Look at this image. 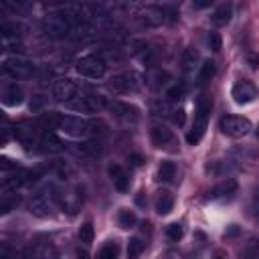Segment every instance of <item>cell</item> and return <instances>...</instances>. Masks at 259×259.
Listing matches in <instances>:
<instances>
[{"label": "cell", "instance_id": "8992f818", "mask_svg": "<svg viewBox=\"0 0 259 259\" xmlns=\"http://www.w3.org/2000/svg\"><path fill=\"white\" fill-rule=\"evenodd\" d=\"M221 132L229 138H243L251 132V121L243 115H225L219 123Z\"/></svg>", "mask_w": 259, "mask_h": 259}, {"label": "cell", "instance_id": "5b68a950", "mask_svg": "<svg viewBox=\"0 0 259 259\" xmlns=\"http://www.w3.org/2000/svg\"><path fill=\"white\" fill-rule=\"evenodd\" d=\"M206 119H208V101H206V97L202 95V97L198 99V103H196L194 121H192V127H190V132H188V136H186L188 144L200 142V138H202V134H204V130H206Z\"/></svg>", "mask_w": 259, "mask_h": 259}, {"label": "cell", "instance_id": "7c38bea8", "mask_svg": "<svg viewBox=\"0 0 259 259\" xmlns=\"http://www.w3.org/2000/svg\"><path fill=\"white\" fill-rule=\"evenodd\" d=\"M53 95H55L57 101L69 103L73 97H77V85L71 79H59L53 87Z\"/></svg>", "mask_w": 259, "mask_h": 259}, {"label": "cell", "instance_id": "f546056e", "mask_svg": "<svg viewBox=\"0 0 259 259\" xmlns=\"http://www.w3.org/2000/svg\"><path fill=\"white\" fill-rule=\"evenodd\" d=\"M117 253H119L117 243H107V245H103V247H101L99 257H101V259H113V257H117Z\"/></svg>", "mask_w": 259, "mask_h": 259}, {"label": "cell", "instance_id": "e0dca14e", "mask_svg": "<svg viewBox=\"0 0 259 259\" xmlns=\"http://www.w3.org/2000/svg\"><path fill=\"white\" fill-rule=\"evenodd\" d=\"M38 146H40V152H49V154L63 150V142L55 134H51V132H47V134H42L38 138Z\"/></svg>", "mask_w": 259, "mask_h": 259}, {"label": "cell", "instance_id": "d590c367", "mask_svg": "<svg viewBox=\"0 0 259 259\" xmlns=\"http://www.w3.org/2000/svg\"><path fill=\"white\" fill-rule=\"evenodd\" d=\"M47 101H45V97L42 95H36V97H32V101H30V111H40L42 109V105H45Z\"/></svg>", "mask_w": 259, "mask_h": 259}, {"label": "cell", "instance_id": "b9f144b4", "mask_svg": "<svg viewBox=\"0 0 259 259\" xmlns=\"http://www.w3.org/2000/svg\"><path fill=\"white\" fill-rule=\"evenodd\" d=\"M49 2H53V4H67V2H71V0H49Z\"/></svg>", "mask_w": 259, "mask_h": 259}, {"label": "cell", "instance_id": "4fadbf2b", "mask_svg": "<svg viewBox=\"0 0 259 259\" xmlns=\"http://www.w3.org/2000/svg\"><path fill=\"white\" fill-rule=\"evenodd\" d=\"M107 107L117 115V117H121V119H125V121H134V119H138V107L136 105H130V103H121V101H113V103H107Z\"/></svg>", "mask_w": 259, "mask_h": 259}, {"label": "cell", "instance_id": "30bf717a", "mask_svg": "<svg viewBox=\"0 0 259 259\" xmlns=\"http://www.w3.org/2000/svg\"><path fill=\"white\" fill-rule=\"evenodd\" d=\"M231 95H233L235 103L245 105V103H251V101L257 97V87H255L251 81H245V79H243V81H237V83L233 85Z\"/></svg>", "mask_w": 259, "mask_h": 259}, {"label": "cell", "instance_id": "9c48e42d", "mask_svg": "<svg viewBox=\"0 0 259 259\" xmlns=\"http://www.w3.org/2000/svg\"><path fill=\"white\" fill-rule=\"evenodd\" d=\"M67 105H69L71 109H75V111L93 113V111H99V109L107 107V101H105V97H101V95H81V97H73Z\"/></svg>", "mask_w": 259, "mask_h": 259}, {"label": "cell", "instance_id": "484cf974", "mask_svg": "<svg viewBox=\"0 0 259 259\" xmlns=\"http://www.w3.org/2000/svg\"><path fill=\"white\" fill-rule=\"evenodd\" d=\"M99 152H101V146L95 142H85L77 148V154H81V156H99Z\"/></svg>", "mask_w": 259, "mask_h": 259}, {"label": "cell", "instance_id": "60d3db41", "mask_svg": "<svg viewBox=\"0 0 259 259\" xmlns=\"http://www.w3.org/2000/svg\"><path fill=\"white\" fill-rule=\"evenodd\" d=\"M132 160H134V164H136V166H140V164H142V158H140V156H132Z\"/></svg>", "mask_w": 259, "mask_h": 259}, {"label": "cell", "instance_id": "2e32d148", "mask_svg": "<svg viewBox=\"0 0 259 259\" xmlns=\"http://www.w3.org/2000/svg\"><path fill=\"white\" fill-rule=\"evenodd\" d=\"M109 176H111V180H113V186H115L119 192H125V190H127V186H130V176H127V172H125L121 166H117V164L109 166Z\"/></svg>", "mask_w": 259, "mask_h": 259}, {"label": "cell", "instance_id": "83f0119b", "mask_svg": "<svg viewBox=\"0 0 259 259\" xmlns=\"http://www.w3.org/2000/svg\"><path fill=\"white\" fill-rule=\"evenodd\" d=\"M0 32H2V36H4V38L18 36V34H20V24H16V22H2Z\"/></svg>", "mask_w": 259, "mask_h": 259}, {"label": "cell", "instance_id": "6da1fadb", "mask_svg": "<svg viewBox=\"0 0 259 259\" xmlns=\"http://www.w3.org/2000/svg\"><path fill=\"white\" fill-rule=\"evenodd\" d=\"M63 134L67 136H73V138H81V136H87V134H103L107 130L105 121L103 119H85V117H79V115H61V121H59V127Z\"/></svg>", "mask_w": 259, "mask_h": 259}, {"label": "cell", "instance_id": "7402d4cb", "mask_svg": "<svg viewBox=\"0 0 259 259\" xmlns=\"http://www.w3.org/2000/svg\"><path fill=\"white\" fill-rule=\"evenodd\" d=\"M81 190L77 188L75 192H69L65 198H63V206L69 210V212H77V208L81 206V202H83V194H79Z\"/></svg>", "mask_w": 259, "mask_h": 259}, {"label": "cell", "instance_id": "836d02e7", "mask_svg": "<svg viewBox=\"0 0 259 259\" xmlns=\"http://www.w3.org/2000/svg\"><path fill=\"white\" fill-rule=\"evenodd\" d=\"M170 111V107H168V101H162V99H158L156 103H154V113L156 115H166Z\"/></svg>", "mask_w": 259, "mask_h": 259}, {"label": "cell", "instance_id": "603a6c76", "mask_svg": "<svg viewBox=\"0 0 259 259\" xmlns=\"http://www.w3.org/2000/svg\"><path fill=\"white\" fill-rule=\"evenodd\" d=\"M174 176H176V166L172 162H162L160 168H158V180L160 182H170V180H174Z\"/></svg>", "mask_w": 259, "mask_h": 259}, {"label": "cell", "instance_id": "5bb4252c", "mask_svg": "<svg viewBox=\"0 0 259 259\" xmlns=\"http://www.w3.org/2000/svg\"><path fill=\"white\" fill-rule=\"evenodd\" d=\"M2 103L8 105V107H14V105H20L22 103V89L16 85V83H10L2 89Z\"/></svg>", "mask_w": 259, "mask_h": 259}, {"label": "cell", "instance_id": "7bdbcfd3", "mask_svg": "<svg viewBox=\"0 0 259 259\" xmlns=\"http://www.w3.org/2000/svg\"><path fill=\"white\" fill-rule=\"evenodd\" d=\"M255 134H257V138H259V125H257V130H255Z\"/></svg>", "mask_w": 259, "mask_h": 259}, {"label": "cell", "instance_id": "1f68e13d", "mask_svg": "<svg viewBox=\"0 0 259 259\" xmlns=\"http://www.w3.org/2000/svg\"><path fill=\"white\" fill-rule=\"evenodd\" d=\"M182 225H178V223H172V225H168L166 227V235H168V239H172V241H178L180 237H182Z\"/></svg>", "mask_w": 259, "mask_h": 259}, {"label": "cell", "instance_id": "74e56055", "mask_svg": "<svg viewBox=\"0 0 259 259\" xmlns=\"http://www.w3.org/2000/svg\"><path fill=\"white\" fill-rule=\"evenodd\" d=\"M247 65L251 69H259V55L257 53H247Z\"/></svg>", "mask_w": 259, "mask_h": 259}, {"label": "cell", "instance_id": "cb8c5ba5", "mask_svg": "<svg viewBox=\"0 0 259 259\" xmlns=\"http://www.w3.org/2000/svg\"><path fill=\"white\" fill-rule=\"evenodd\" d=\"M214 75V63L212 61H202V65L198 67V81L200 83H206L210 81Z\"/></svg>", "mask_w": 259, "mask_h": 259}, {"label": "cell", "instance_id": "8fae6325", "mask_svg": "<svg viewBox=\"0 0 259 259\" xmlns=\"http://www.w3.org/2000/svg\"><path fill=\"white\" fill-rule=\"evenodd\" d=\"M109 89L115 93H130L138 89V77L134 73H119L109 81Z\"/></svg>", "mask_w": 259, "mask_h": 259}, {"label": "cell", "instance_id": "f35d334b", "mask_svg": "<svg viewBox=\"0 0 259 259\" xmlns=\"http://www.w3.org/2000/svg\"><path fill=\"white\" fill-rule=\"evenodd\" d=\"M192 4H194V8H206L212 4V0H192Z\"/></svg>", "mask_w": 259, "mask_h": 259}, {"label": "cell", "instance_id": "ab89813d", "mask_svg": "<svg viewBox=\"0 0 259 259\" xmlns=\"http://www.w3.org/2000/svg\"><path fill=\"white\" fill-rule=\"evenodd\" d=\"M174 113H176V115H174V121H176V123H182V121H184V111L178 109V111H174Z\"/></svg>", "mask_w": 259, "mask_h": 259}, {"label": "cell", "instance_id": "277c9868", "mask_svg": "<svg viewBox=\"0 0 259 259\" xmlns=\"http://www.w3.org/2000/svg\"><path fill=\"white\" fill-rule=\"evenodd\" d=\"M57 198H59V194H55L53 188L38 190L30 200V212L36 217H49L57 206Z\"/></svg>", "mask_w": 259, "mask_h": 259}, {"label": "cell", "instance_id": "ba28073f", "mask_svg": "<svg viewBox=\"0 0 259 259\" xmlns=\"http://www.w3.org/2000/svg\"><path fill=\"white\" fill-rule=\"evenodd\" d=\"M4 73H8L12 79H26L34 73V65L24 57H8L4 61Z\"/></svg>", "mask_w": 259, "mask_h": 259}, {"label": "cell", "instance_id": "9a60e30c", "mask_svg": "<svg viewBox=\"0 0 259 259\" xmlns=\"http://www.w3.org/2000/svg\"><path fill=\"white\" fill-rule=\"evenodd\" d=\"M150 138H152V144H154V146H158V148H166V146H170V144L174 142L172 132H170L168 127H162V125L152 127Z\"/></svg>", "mask_w": 259, "mask_h": 259}, {"label": "cell", "instance_id": "d6986e66", "mask_svg": "<svg viewBox=\"0 0 259 259\" xmlns=\"http://www.w3.org/2000/svg\"><path fill=\"white\" fill-rule=\"evenodd\" d=\"M172 206H174L172 194H170L168 190L158 192V196H156V212H158V214H168V212L172 210Z\"/></svg>", "mask_w": 259, "mask_h": 259}, {"label": "cell", "instance_id": "d4e9b609", "mask_svg": "<svg viewBox=\"0 0 259 259\" xmlns=\"http://www.w3.org/2000/svg\"><path fill=\"white\" fill-rule=\"evenodd\" d=\"M117 221H119V227H121V229H130V227L136 225V214H134V210L121 208L119 214H117Z\"/></svg>", "mask_w": 259, "mask_h": 259}, {"label": "cell", "instance_id": "4316f807", "mask_svg": "<svg viewBox=\"0 0 259 259\" xmlns=\"http://www.w3.org/2000/svg\"><path fill=\"white\" fill-rule=\"evenodd\" d=\"M2 4L10 12H24V10H28V0H2Z\"/></svg>", "mask_w": 259, "mask_h": 259}, {"label": "cell", "instance_id": "3957f363", "mask_svg": "<svg viewBox=\"0 0 259 259\" xmlns=\"http://www.w3.org/2000/svg\"><path fill=\"white\" fill-rule=\"evenodd\" d=\"M172 20H176V10L168 6H146L140 14V22L144 26H160Z\"/></svg>", "mask_w": 259, "mask_h": 259}, {"label": "cell", "instance_id": "44dd1931", "mask_svg": "<svg viewBox=\"0 0 259 259\" xmlns=\"http://www.w3.org/2000/svg\"><path fill=\"white\" fill-rule=\"evenodd\" d=\"M235 190H237V182H235V180H225V182H221L219 186H214V188L208 192V196H210V198H223V196L235 194Z\"/></svg>", "mask_w": 259, "mask_h": 259}, {"label": "cell", "instance_id": "8d00e7d4", "mask_svg": "<svg viewBox=\"0 0 259 259\" xmlns=\"http://www.w3.org/2000/svg\"><path fill=\"white\" fill-rule=\"evenodd\" d=\"M206 40H208V47H210L212 51H219V49H221V36H219L217 32H210Z\"/></svg>", "mask_w": 259, "mask_h": 259}, {"label": "cell", "instance_id": "4dcf8cb0", "mask_svg": "<svg viewBox=\"0 0 259 259\" xmlns=\"http://www.w3.org/2000/svg\"><path fill=\"white\" fill-rule=\"evenodd\" d=\"M142 251H144V243L138 237L130 239V243H127V255L130 257H138V255H142Z\"/></svg>", "mask_w": 259, "mask_h": 259}, {"label": "cell", "instance_id": "7a4b0ae2", "mask_svg": "<svg viewBox=\"0 0 259 259\" xmlns=\"http://www.w3.org/2000/svg\"><path fill=\"white\" fill-rule=\"evenodd\" d=\"M71 16L63 14V12H55V14H47L42 18V32L51 38H63L71 32Z\"/></svg>", "mask_w": 259, "mask_h": 259}, {"label": "cell", "instance_id": "ffe728a7", "mask_svg": "<svg viewBox=\"0 0 259 259\" xmlns=\"http://www.w3.org/2000/svg\"><path fill=\"white\" fill-rule=\"evenodd\" d=\"M231 4H227V2H223L214 12H212V16H210V20H212V24L214 26H225L229 20H231Z\"/></svg>", "mask_w": 259, "mask_h": 259}, {"label": "cell", "instance_id": "ac0fdd59", "mask_svg": "<svg viewBox=\"0 0 259 259\" xmlns=\"http://www.w3.org/2000/svg\"><path fill=\"white\" fill-rule=\"evenodd\" d=\"M180 61H182V69H184V71H194L196 67H200V65H198L200 55H198V51H196L194 47H186Z\"/></svg>", "mask_w": 259, "mask_h": 259}, {"label": "cell", "instance_id": "e575fe53", "mask_svg": "<svg viewBox=\"0 0 259 259\" xmlns=\"http://www.w3.org/2000/svg\"><path fill=\"white\" fill-rule=\"evenodd\" d=\"M28 255H32V257H47V255H53V249L51 247H36V249H30Z\"/></svg>", "mask_w": 259, "mask_h": 259}, {"label": "cell", "instance_id": "f1b7e54d", "mask_svg": "<svg viewBox=\"0 0 259 259\" xmlns=\"http://www.w3.org/2000/svg\"><path fill=\"white\" fill-rule=\"evenodd\" d=\"M79 241L85 243V245H89L93 241V225L91 223L81 225V229H79Z\"/></svg>", "mask_w": 259, "mask_h": 259}, {"label": "cell", "instance_id": "52a82bcc", "mask_svg": "<svg viewBox=\"0 0 259 259\" xmlns=\"http://www.w3.org/2000/svg\"><path fill=\"white\" fill-rule=\"evenodd\" d=\"M77 73L87 77V79H101L105 75V61L101 57H95V55H89V57H83L77 61L75 65Z\"/></svg>", "mask_w": 259, "mask_h": 259}, {"label": "cell", "instance_id": "d6a6232c", "mask_svg": "<svg viewBox=\"0 0 259 259\" xmlns=\"http://www.w3.org/2000/svg\"><path fill=\"white\" fill-rule=\"evenodd\" d=\"M182 95H184V85L182 83L168 89V101H178V99H182Z\"/></svg>", "mask_w": 259, "mask_h": 259}]
</instances>
